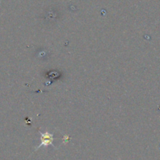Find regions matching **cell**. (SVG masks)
I'll list each match as a JSON object with an SVG mask.
<instances>
[{
    "instance_id": "6da1fadb",
    "label": "cell",
    "mask_w": 160,
    "mask_h": 160,
    "mask_svg": "<svg viewBox=\"0 0 160 160\" xmlns=\"http://www.w3.org/2000/svg\"><path fill=\"white\" fill-rule=\"evenodd\" d=\"M41 133V144L37 147L38 148H41V147H47L49 146V145H52L55 147V145H53V142H54V138H53V134H50L49 132L46 131V132Z\"/></svg>"
}]
</instances>
